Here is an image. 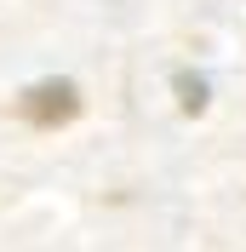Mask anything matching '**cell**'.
<instances>
[{"instance_id":"2","label":"cell","mask_w":246,"mask_h":252,"mask_svg":"<svg viewBox=\"0 0 246 252\" xmlns=\"http://www.w3.org/2000/svg\"><path fill=\"white\" fill-rule=\"evenodd\" d=\"M178 97H184V109H206V86L195 75H178Z\"/></svg>"},{"instance_id":"1","label":"cell","mask_w":246,"mask_h":252,"mask_svg":"<svg viewBox=\"0 0 246 252\" xmlns=\"http://www.w3.org/2000/svg\"><path fill=\"white\" fill-rule=\"evenodd\" d=\"M17 115L29 126H63V121H75L80 115V92H75V80H34L29 92L17 97Z\"/></svg>"}]
</instances>
